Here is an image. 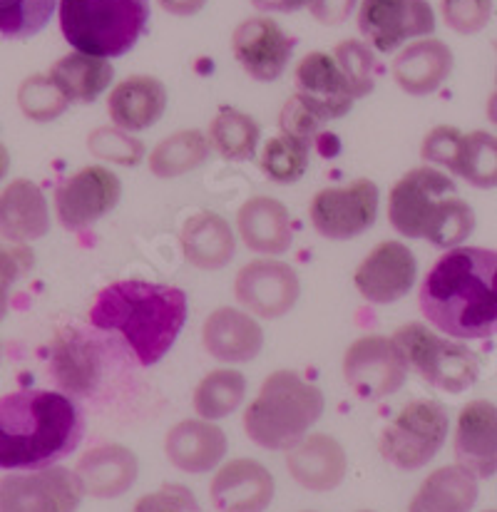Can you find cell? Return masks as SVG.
Listing matches in <instances>:
<instances>
[{"mask_svg": "<svg viewBox=\"0 0 497 512\" xmlns=\"http://www.w3.org/2000/svg\"><path fill=\"white\" fill-rule=\"evenodd\" d=\"M35 264V254L25 244L0 242V321L8 314L10 289L20 276L28 274Z\"/></svg>", "mask_w": 497, "mask_h": 512, "instance_id": "cell-43", "label": "cell"}, {"mask_svg": "<svg viewBox=\"0 0 497 512\" xmlns=\"http://www.w3.org/2000/svg\"><path fill=\"white\" fill-rule=\"evenodd\" d=\"M276 493L274 475L254 458H237L217 470L209 488L219 512H264Z\"/></svg>", "mask_w": 497, "mask_h": 512, "instance_id": "cell-18", "label": "cell"}, {"mask_svg": "<svg viewBox=\"0 0 497 512\" xmlns=\"http://www.w3.org/2000/svg\"><path fill=\"white\" fill-rule=\"evenodd\" d=\"M420 314L455 341L497 336V252L483 247L448 249L425 274Z\"/></svg>", "mask_w": 497, "mask_h": 512, "instance_id": "cell-1", "label": "cell"}, {"mask_svg": "<svg viewBox=\"0 0 497 512\" xmlns=\"http://www.w3.org/2000/svg\"><path fill=\"white\" fill-rule=\"evenodd\" d=\"M455 174L475 189H497V137L483 130L465 135Z\"/></svg>", "mask_w": 497, "mask_h": 512, "instance_id": "cell-36", "label": "cell"}, {"mask_svg": "<svg viewBox=\"0 0 497 512\" xmlns=\"http://www.w3.org/2000/svg\"><path fill=\"white\" fill-rule=\"evenodd\" d=\"M60 30L75 53L122 58L150 25V0H60Z\"/></svg>", "mask_w": 497, "mask_h": 512, "instance_id": "cell-6", "label": "cell"}, {"mask_svg": "<svg viewBox=\"0 0 497 512\" xmlns=\"http://www.w3.org/2000/svg\"><path fill=\"white\" fill-rule=\"evenodd\" d=\"M279 127H281V135H291V137H299V140L306 142H314L316 135L324 130V122L316 120L294 95L284 102L281 107V115H279Z\"/></svg>", "mask_w": 497, "mask_h": 512, "instance_id": "cell-45", "label": "cell"}, {"mask_svg": "<svg viewBox=\"0 0 497 512\" xmlns=\"http://www.w3.org/2000/svg\"><path fill=\"white\" fill-rule=\"evenodd\" d=\"M234 294L244 311L256 319H281L299 301L301 281L286 261L264 256L239 269L234 279Z\"/></svg>", "mask_w": 497, "mask_h": 512, "instance_id": "cell-14", "label": "cell"}, {"mask_svg": "<svg viewBox=\"0 0 497 512\" xmlns=\"http://www.w3.org/2000/svg\"><path fill=\"white\" fill-rule=\"evenodd\" d=\"M311 142L291 135H276L261 150L259 167L276 184H294L309 170Z\"/></svg>", "mask_w": 497, "mask_h": 512, "instance_id": "cell-35", "label": "cell"}, {"mask_svg": "<svg viewBox=\"0 0 497 512\" xmlns=\"http://www.w3.org/2000/svg\"><path fill=\"white\" fill-rule=\"evenodd\" d=\"M167 13L179 15V18H189V15H197L199 10L207 5V0H157Z\"/></svg>", "mask_w": 497, "mask_h": 512, "instance_id": "cell-48", "label": "cell"}, {"mask_svg": "<svg viewBox=\"0 0 497 512\" xmlns=\"http://www.w3.org/2000/svg\"><path fill=\"white\" fill-rule=\"evenodd\" d=\"M381 189L373 179H353L343 187H326L311 199L309 217L316 232L331 242L361 237L376 224Z\"/></svg>", "mask_w": 497, "mask_h": 512, "instance_id": "cell-10", "label": "cell"}, {"mask_svg": "<svg viewBox=\"0 0 497 512\" xmlns=\"http://www.w3.org/2000/svg\"><path fill=\"white\" fill-rule=\"evenodd\" d=\"M0 353H3V346H0Z\"/></svg>", "mask_w": 497, "mask_h": 512, "instance_id": "cell-54", "label": "cell"}, {"mask_svg": "<svg viewBox=\"0 0 497 512\" xmlns=\"http://www.w3.org/2000/svg\"><path fill=\"white\" fill-rule=\"evenodd\" d=\"M50 232V209L43 189L30 179H15L0 192V237L28 244Z\"/></svg>", "mask_w": 497, "mask_h": 512, "instance_id": "cell-28", "label": "cell"}, {"mask_svg": "<svg viewBox=\"0 0 497 512\" xmlns=\"http://www.w3.org/2000/svg\"><path fill=\"white\" fill-rule=\"evenodd\" d=\"M18 105L23 115L33 122H50L70 107L63 92L55 87L50 75H33L20 85Z\"/></svg>", "mask_w": 497, "mask_h": 512, "instance_id": "cell-40", "label": "cell"}, {"mask_svg": "<svg viewBox=\"0 0 497 512\" xmlns=\"http://www.w3.org/2000/svg\"><path fill=\"white\" fill-rule=\"evenodd\" d=\"M296 38H291L274 18L256 15L237 25L232 35V53L244 73L256 83H274L289 68Z\"/></svg>", "mask_w": 497, "mask_h": 512, "instance_id": "cell-15", "label": "cell"}, {"mask_svg": "<svg viewBox=\"0 0 497 512\" xmlns=\"http://www.w3.org/2000/svg\"><path fill=\"white\" fill-rule=\"evenodd\" d=\"M485 112H488V120L493 122V127H497V95L495 92L488 97V110Z\"/></svg>", "mask_w": 497, "mask_h": 512, "instance_id": "cell-50", "label": "cell"}, {"mask_svg": "<svg viewBox=\"0 0 497 512\" xmlns=\"http://www.w3.org/2000/svg\"><path fill=\"white\" fill-rule=\"evenodd\" d=\"M294 83L296 100L324 125L326 122L341 120V117H346L353 110L356 97H353L341 68H338V63L329 53L316 50V53L304 55L299 65H296Z\"/></svg>", "mask_w": 497, "mask_h": 512, "instance_id": "cell-17", "label": "cell"}, {"mask_svg": "<svg viewBox=\"0 0 497 512\" xmlns=\"http://www.w3.org/2000/svg\"><path fill=\"white\" fill-rule=\"evenodd\" d=\"M179 247L189 266L199 271H219L237 254V237L222 214L197 212L184 222Z\"/></svg>", "mask_w": 497, "mask_h": 512, "instance_id": "cell-29", "label": "cell"}, {"mask_svg": "<svg viewBox=\"0 0 497 512\" xmlns=\"http://www.w3.org/2000/svg\"><path fill=\"white\" fill-rule=\"evenodd\" d=\"M324 408L326 396L316 383L306 381L299 371L281 368L264 378L244 411V430L259 448L289 453L321 421Z\"/></svg>", "mask_w": 497, "mask_h": 512, "instance_id": "cell-5", "label": "cell"}, {"mask_svg": "<svg viewBox=\"0 0 497 512\" xmlns=\"http://www.w3.org/2000/svg\"><path fill=\"white\" fill-rule=\"evenodd\" d=\"M388 222L401 237L425 239L438 249H455L468 242L478 219L448 172L415 167L393 184Z\"/></svg>", "mask_w": 497, "mask_h": 512, "instance_id": "cell-4", "label": "cell"}, {"mask_svg": "<svg viewBox=\"0 0 497 512\" xmlns=\"http://www.w3.org/2000/svg\"><path fill=\"white\" fill-rule=\"evenodd\" d=\"M75 475L83 483L85 495L97 500H112L125 495L140 475V460L120 443L95 445L80 458Z\"/></svg>", "mask_w": 497, "mask_h": 512, "instance_id": "cell-25", "label": "cell"}, {"mask_svg": "<svg viewBox=\"0 0 497 512\" xmlns=\"http://www.w3.org/2000/svg\"><path fill=\"white\" fill-rule=\"evenodd\" d=\"M87 150L100 160L120 167H140L145 162V142L120 127H97L87 135Z\"/></svg>", "mask_w": 497, "mask_h": 512, "instance_id": "cell-39", "label": "cell"}, {"mask_svg": "<svg viewBox=\"0 0 497 512\" xmlns=\"http://www.w3.org/2000/svg\"><path fill=\"white\" fill-rule=\"evenodd\" d=\"M356 3L358 0H314L309 10L321 25H341L353 13Z\"/></svg>", "mask_w": 497, "mask_h": 512, "instance_id": "cell-46", "label": "cell"}, {"mask_svg": "<svg viewBox=\"0 0 497 512\" xmlns=\"http://www.w3.org/2000/svg\"><path fill=\"white\" fill-rule=\"evenodd\" d=\"M237 229L242 242L261 256H281L294 242V224L289 209L276 197H251L239 207Z\"/></svg>", "mask_w": 497, "mask_h": 512, "instance_id": "cell-26", "label": "cell"}, {"mask_svg": "<svg viewBox=\"0 0 497 512\" xmlns=\"http://www.w3.org/2000/svg\"><path fill=\"white\" fill-rule=\"evenodd\" d=\"M167 87L155 75H130L117 83L107 97V112L112 125L125 132L150 130L167 110Z\"/></svg>", "mask_w": 497, "mask_h": 512, "instance_id": "cell-24", "label": "cell"}, {"mask_svg": "<svg viewBox=\"0 0 497 512\" xmlns=\"http://www.w3.org/2000/svg\"><path fill=\"white\" fill-rule=\"evenodd\" d=\"M445 25L458 35H475L490 23L493 0H443Z\"/></svg>", "mask_w": 497, "mask_h": 512, "instance_id": "cell-42", "label": "cell"}, {"mask_svg": "<svg viewBox=\"0 0 497 512\" xmlns=\"http://www.w3.org/2000/svg\"><path fill=\"white\" fill-rule=\"evenodd\" d=\"M8 167H10V155L3 147V142H0V182H3L5 174H8Z\"/></svg>", "mask_w": 497, "mask_h": 512, "instance_id": "cell-49", "label": "cell"}, {"mask_svg": "<svg viewBox=\"0 0 497 512\" xmlns=\"http://www.w3.org/2000/svg\"><path fill=\"white\" fill-rule=\"evenodd\" d=\"M247 378L237 368H214L197 383L192 406L204 421H222L244 406Z\"/></svg>", "mask_w": 497, "mask_h": 512, "instance_id": "cell-34", "label": "cell"}, {"mask_svg": "<svg viewBox=\"0 0 497 512\" xmlns=\"http://www.w3.org/2000/svg\"><path fill=\"white\" fill-rule=\"evenodd\" d=\"M249 3L261 13H296L314 0H249Z\"/></svg>", "mask_w": 497, "mask_h": 512, "instance_id": "cell-47", "label": "cell"}, {"mask_svg": "<svg viewBox=\"0 0 497 512\" xmlns=\"http://www.w3.org/2000/svg\"><path fill=\"white\" fill-rule=\"evenodd\" d=\"M358 512H373V510H358Z\"/></svg>", "mask_w": 497, "mask_h": 512, "instance_id": "cell-52", "label": "cell"}, {"mask_svg": "<svg viewBox=\"0 0 497 512\" xmlns=\"http://www.w3.org/2000/svg\"><path fill=\"white\" fill-rule=\"evenodd\" d=\"M495 83H497V78H495ZM495 95H497V85H495Z\"/></svg>", "mask_w": 497, "mask_h": 512, "instance_id": "cell-51", "label": "cell"}, {"mask_svg": "<svg viewBox=\"0 0 497 512\" xmlns=\"http://www.w3.org/2000/svg\"><path fill=\"white\" fill-rule=\"evenodd\" d=\"M304 512H314V510H304Z\"/></svg>", "mask_w": 497, "mask_h": 512, "instance_id": "cell-55", "label": "cell"}, {"mask_svg": "<svg viewBox=\"0 0 497 512\" xmlns=\"http://www.w3.org/2000/svg\"><path fill=\"white\" fill-rule=\"evenodd\" d=\"M209 145L222 160L249 162L254 160L261 140V127L249 112L232 105H222L209 122Z\"/></svg>", "mask_w": 497, "mask_h": 512, "instance_id": "cell-32", "label": "cell"}, {"mask_svg": "<svg viewBox=\"0 0 497 512\" xmlns=\"http://www.w3.org/2000/svg\"><path fill=\"white\" fill-rule=\"evenodd\" d=\"M60 0H0V38L28 40L53 18Z\"/></svg>", "mask_w": 497, "mask_h": 512, "instance_id": "cell-37", "label": "cell"}, {"mask_svg": "<svg viewBox=\"0 0 497 512\" xmlns=\"http://www.w3.org/2000/svg\"><path fill=\"white\" fill-rule=\"evenodd\" d=\"M83 498L80 478L63 465L0 478V512H75Z\"/></svg>", "mask_w": 497, "mask_h": 512, "instance_id": "cell-11", "label": "cell"}, {"mask_svg": "<svg viewBox=\"0 0 497 512\" xmlns=\"http://www.w3.org/2000/svg\"><path fill=\"white\" fill-rule=\"evenodd\" d=\"M465 135L453 125H438L423 137V145H420V157L428 165L445 167L448 172L458 170V157L460 147H463Z\"/></svg>", "mask_w": 497, "mask_h": 512, "instance_id": "cell-41", "label": "cell"}, {"mask_svg": "<svg viewBox=\"0 0 497 512\" xmlns=\"http://www.w3.org/2000/svg\"><path fill=\"white\" fill-rule=\"evenodd\" d=\"M227 448V433L204 418L179 421L165 435V455L169 465L189 475H202L219 468Z\"/></svg>", "mask_w": 497, "mask_h": 512, "instance_id": "cell-22", "label": "cell"}, {"mask_svg": "<svg viewBox=\"0 0 497 512\" xmlns=\"http://www.w3.org/2000/svg\"><path fill=\"white\" fill-rule=\"evenodd\" d=\"M100 343L80 331H63L50 351V376L70 398H90L102 381Z\"/></svg>", "mask_w": 497, "mask_h": 512, "instance_id": "cell-23", "label": "cell"}, {"mask_svg": "<svg viewBox=\"0 0 497 512\" xmlns=\"http://www.w3.org/2000/svg\"><path fill=\"white\" fill-rule=\"evenodd\" d=\"M358 30L378 53H393L408 40L435 30V13L428 0H361Z\"/></svg>", "mask_w": 497, "mask_h": 512, "instance_id": "cell-13", "label": "cell"}, {"mask_svg": "<svg viewBox=\"0 0 497 512\" xmlns=\"http://www.w3.org/2000/svg\"><path fill=\"white\" fill-rule=\"evenodd\" d=\"M85 416L68 393L20 388L0 398V470L33 473L78 450Z\"/></svg>", "mask_w": 497, "mask_h": 512, "instance_id": "cell-3", "label": "cell"}, {"mask_svg": "<svg viewBox=\"0 0 497 512\" xmlns=\"http://www.w3.org/2000/svg\"><path fill=\"white\" fill-rule=\"evenodd\" d=\"M286 470L301 488L329 493L346 480V448L329 433H309L286 453Z\"/></svg>", "mask_w": 497, "mask_h": 512, "instance_id": "cell-19", "label": "cell"}, {"mask_svg": "<svg viewBox=\"0 0 497 512\" xmlns=\"http://www.w3.org/2000/svg\"><path fill=\"white\" fill-rule=\"evenodd\" d=\"M132 512H199V503L189 488L179 483H167L155 493L142 495Z\"/></svg>", "mask_w": 497, "mask_h": 512, "instance_id": "cell-44", "label": "cell"}, {"mask_svg": "<svg viewBox=\"0 0 497 512\" xmlns=\"http://www.w3.org/2000/svg\"><path fill=\"white\" fill-rule=\"evenodd\" d=\"M331 55L338 63V68H341L348 87H351L353 97L361 100V97L371 95L378 78V60L373 55L371 45L366 40L348 38L341 40Z\"/></svg>", "mask_w": 497, "mask_h": 512, "instance_id": "cell-38", "label": "cell"}, {"mask_svg": "<svg viewBox=\"0 0 497 512\" xmlns=\"http://www.w3.org/2000/svg\"><path fill=\"white\" fill-rule=\"evenodd\" d=\"M455 460L475 478L497 473V406L490 401H470L458 413L455 426Z\"/></svg>", "mask_w": 497, "mask_h": 512, "instance_id": "cell-20", "label": "cell"}, {"mask_svg": "<svg viewBox=\"0 0 497 512\" xmlns=\"http://www.w3.org/2000/svg\"><path fill=\"white\" fill-rule=\"evenodd\" d=\"M90 324L117 334L137 363L157 366L172 351L189 316V299L179 286L122 279L102 286L90 306Z\"/></svg>", "mask_w": 497, "mask_h": 512, "instance_id": "cell-2", "label": "cell"}, {"mask_svg": "<svg viewBox=\"0 0 497 512\" xmlns=\"http://www.w3.org/2000/svg\"><path fill=\"white\" fill-rule=\"evenodd\" d=\"M411 368L428 386L445 393H463L480 378V358L465 343L443 339L425 324H403L393 334Z\"/></svg>", "mask_w": 497, "mask_h": 512, "instance_id": "cell-7", "label": "cell"}, {"mask_svg": "<svg viewBox=\"0 0 497 512\" xmlns=\"http://www.w3.org/2000/svg\"><path fill=\"white\" fill-rule=\"evenodd\" d=\"M212 155L207 132L202 130H179L155 145L147 157L150 172L160 179H174L189 174L204 165Z\"/></svg>", "mask_w": 497, "mask_h": 512, "instance_id": "cell-33", "label": "cell"}, {"mask_svg": "<svg viewBox=\"0 0 497 512\" xmlns=\"http://www.w3.org/2000/svg\"><path fill=\"white\" fill-rule=\"evenodd\" d=\"M450 433L448 408L435 398L408 403L381 433V455L398 470H420L440 453Z\"/></svg>", "mask_w": 497, "mask_h": 512, "instance_id": "cell-8", "label": "cell"}, {"mask_svg": "<svg viewBox=\"0 0 497 512\" xmlns=\"http://www.w3.org/2000/svg\"><path fill=\"white\" fill-rule=\"evenodd\" d=\"M478 478L460 465H443L420 483L408 512H470L478 503Z\"/></svg>", "mask_w": 497, "mask_h": 512, "instance_id": "cell-30", "label": "cell"}, {"mask_svg": "<svg viewBox=\"0 0 497 512\" xmlns=\"http://www.w3.org/2000/svg\"><path fill=\"white\" fill-rule=\"evenodd\" d=\"M483 512H497V510H483Z\"/></svg>", "mask_w": 497, "mask_h": 512, "instance_id": "cell-53", "label": "cell"}, {"mask_svg": "<svg viewBox=\"0 0 497 512\" xmlns=\"http://www.w3.org/2000/svg\"><path fill=\"white\" fill-rule=\"evenodd\" d=\"M48 75L70 105H90L112 85L115 68L105 58L70 53L60 58Z\"/></svg>", "mask_w": 497, "mask_h": 512, "instance_id": "cell-31", "label": "cell"}, {"mask_svg": "<svg viewBox=\"0 0 497 512\" xmlns=\"http://www.w3.org/2000/svg\"><path fill=\"white\" fill-rule=\"evenodd\" d=\"M453 50L438 38H420L396 55L391 73L403 92L415 97L433 95L453 73Z\"/></svg>", "mask_w": 497, "mask_h": 512, "instance_id": "cell-27", "label": "cell"}, {"mask_svg": "<svg viewBox=\"0 0 497 512\" xmlns=\"http://www.w3.org/2000/svg\"><path fill=\"white\" fill-rule=\"evenodd\" d=\"M418 279V259L403 242L388 239L373 247L353 274L358 294L368 304H396L406 299Z\"/></svg>", "mask_w": 497, "mask_h": 512, "instance_id": "cell-16", "label": "cell"}, {"mask_svg": "<svg viewBox=\"0 0 497 512\" xmlns=\"http://www.w3.org/2000/svg\"><path fill=\"white\" fill-rule=\"evenodd\" d=\"M411 363L393 336H361L343 353V378L363 401H381L401 391Z\"/></svg>", "mask_w": 497, "mask_h": 512, "instance_id": "cell-9", "label": "cell"}, {"mask_svg": "<svg viewBox=\"0 0 497 512\" xmlns=\"http://www.w3.org/2000/svg\"><path fill=\"white\" fill-rule=\"evenodd\" d=\"M202 343L219 363H249L264 348V329L249 311L222 306L202 326Z\"/></svg>", "mask_w": 497, "mask_h": 512, "instance_id": "cell-21", "label": "cell"}, {"mask_svg": "<svg viewBox=\"0 0 497 512\" xmlns=\"http://www.w3.org/2000/svg\"><path fill=\"white\" fill-rule=\"evenodd\" d=\"M122 182L107 167L90 165L70 174L55 189L58 219L68 232H83L120 204Z\"/></svg>", "mask_w": 497, "mask_h": 512, "instance_id": "cell-12", "label": "cell"}]
</instances>
